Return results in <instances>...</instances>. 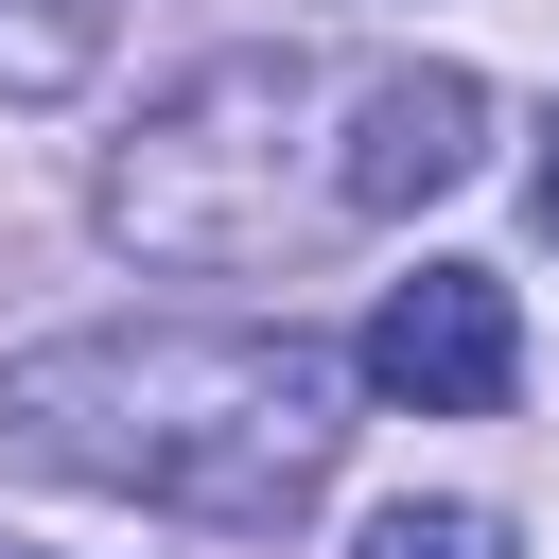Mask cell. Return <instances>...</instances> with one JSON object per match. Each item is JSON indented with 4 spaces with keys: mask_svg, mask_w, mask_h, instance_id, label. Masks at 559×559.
<instances>
[{
    "mask_svg": "<svg viewBox=\"0 0 559 559\" xmlns=\"http://www.w3.org/2000/svg\"><path fill=\"white\" fill-rule=\"evenodd\" d=\"M367 559H507V524H489V507H384Z\"/></svg>",
    "mask_w": 559,
    "mask_h": 559,
    "instance_id": "cell-6",
    "label": "cell"
},
{
    "mask_svg": "<svg viewBox=\"0 0 559 559\" xmlns=\"http://www.w3.org/2000/svg\"><path fill=\"white\" fill-rule=\"evenodd\" d=\"M472 140H489V87H472V70H384V87L349 105L332 210H437V192L472 175Z\"/></svg>",
    "mask_w": 559,
    "mask_h": 559,
    "instance_id": "cell-4",
    "label": "cell"
},
{
    "mask_svg": "<svg viewBox=\"0 0 559 559\" xmlns=\"http://www.w3.org/2000/svg\"><path fill=\"white\" fill-rule=\"evenodd\" d=\"M367 384L419 402V419H489V402L524 384V314H507V280H489V262H419V280H384V314H367Z\"/></svg>",
    "mask_w": 559,
    "mask_h": 559,
    "instance_id": "cell-3",
    "label": "cell"
},
{
    "mask_svg": "<svg viewBox=\"0 0 559 559\" xmlns=\"http://www.w3.org/2000/svg\"><path fill=\"white\" fill-rule=\"evenodd\" d=\"M297 52H210L192 87L140 105V140L105 157V227L140 262H262L280 245V140H297Z\"/></svg>",
    "mask_w": 559,
    "mask_h": 559,
    "instance_id": "cell-2",
    "label": "cell"
},
{
    "mask_svg": "<svg viewBox=\"0 0 559 559\" xmlns=\"http://www.w3.org/2000/svg\"><path fill=\"white\" fill-rule=\"evenodd\" d=\"M105 52V0H0V87H70Z\"/></svg>",
    "mask_w": 559,
    "mask_h": 559,
    "instance_id": "cell-5",
    "label": "cell"
},
{
    "mask_svg": "<svg viewBox=\"0 0 559 559\" xmlns=\"http://www.w3.org/2000/svg\"><path fill=\"white\" fill-rule=\"evenodd\" d=\"M0 559H35V542H0Z\"/></svg>",
    "mask_w": 559,
    "mask_h": 559,
    "instance_id": "cell-8",
    "label": "cell"
},
{
    "mask_svg": "<svg viewBox=\"0 0 559 559\" xmlns=\"http://www.w3.org/2000/svg\"><path fill=\"white\" fill-rule=\"evenodd\" d=\"M542 227H559V140H542Z\"/></svg>",
    "mask_w": 559,
    "mask_h": 559,
    "instance_id": "cell-7",
    "label": "cell"
},
{
    "mask_svg": "<svg viewBox=\"0 0 559 559\" xmlns=\"http://www.w3.org/2000/svg\"><path fill=\"white\" fill-rule=\"evenodd\" d=\"M0 454L175 507L210 542H280L332 454H349V384L314 332H210V314H140V332H52L0 367Z\"/></svg>",
    "mask_w": 559,
    "mask_h": 559,
    "instance_id": "cell-1",
    "label": "cell"
}]
</instances>
